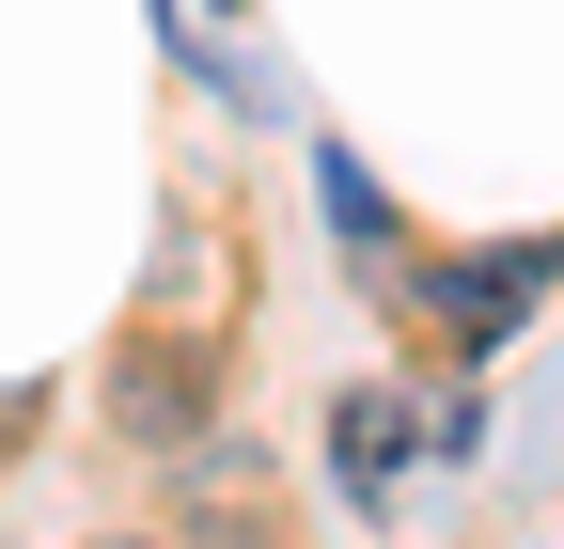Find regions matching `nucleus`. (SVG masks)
Wrapping results in <instances>:
<instances>
[{
    "label": "nucleus",
    "instance_id": "2",
    "mask_svg": "<svg viewBox=\"0 0 564 549\" xmlns=\"http://www.w3.org/2000/svg\"><path fill=\"white\" fill-rule=\"evenodd\" d=\"M549 267H564V251H502V267H455V283H440V314H455V330H502V314H533V299H549Z\"/></svg>",
    "mask_w": 564,
    "mask_h": 549
},
{
    "label": "nucleus",
    "instance_id": "3",
    "mask_svg": "<svg viewBox=\"0 0 564 549\" xmlns=\"http://www.w3.org/2000/svg\"><path fill=\"white\" fill-rule=\"evenodd\" d=\"M329 220H345V251H361V267H377V251H392V204H377V189H361V158H329Z\"/></svg>",
    "mask_w": 564,
    "mask_h": 549
},
{
    "label": "nucleus",
    "instance_id": "1",
    "mask_svg": "<svg viewBox=\"0 0 564 549\" xmlns=\"http://www.w3.org/2000/svg\"><path fill=\"white\" fill-rule=\"evenodd\" d=\"M329 455H345V487H361V503H377V487H392V471L423 455V424H408V392H345V408H329Z\"/></svg>",
    "mask_w": 564,
    "mask_h": 549
}]
</instances>
